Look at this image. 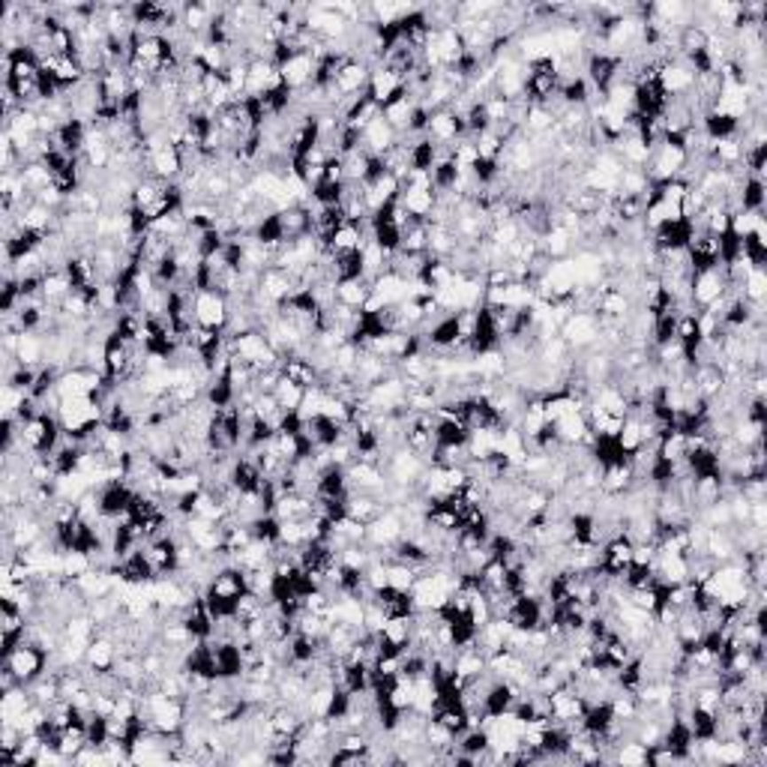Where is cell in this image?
I'll list each match as a JSON object with an SVG mask.
<instances>
[{
  "instance_id": "5bb4252c",
  "label": "cell",
  "mask_w": 767,
  "mask_h": 767,
  "mask_svg": "<svg viewBox=\"0 0 767 767\" xmlns=\"http://www.w3.org/2000/svg\"><path fill=\"white\" fill-rule=\"evenodd\" d=\"M93 564H90V555L87 552H78V549H69L63 552V575L67 579H78V575L90 573Z\"/></svg>"
},
{
  "instance_id": "3957f363",
  "label": "cell",
  "mask_w": 767,
  "mask_h": 767,
  "mask_svg": "<svg viewBox=\"0 0 767 767\" xmlns=\"http://www.w3.org/2000/svg\"><path fill=\"white\" fill-rule=\"evenodd\" d=\"M231 318V303L216 291H199L195 294V324L207 330H225Z\"/></svg>"
},
{
  "instance_id": "6da1fadb",
  "label": "cell",
  "mask_w": 767,
  "mask_h": 767,
  "mask_svg": "<svg viewBox=\"0 0 767 767\" xmlns=\"http://www.w3.org/2000/svg\"><path fill=\"white\" fill-rule=\"evenodd\" d=\"M4 666L15 671V677H19L21 684H30V681H36L39 675L49 671V654L39 651V647L30 642H19L12 651L4 654Z\"/></svg>"
},
{
  "instance_id": "ba28073f",
  "label": "cell",
  "mask_w": 767,
  "mask_h": 767,
  "mask_svg": "<svg viewBox=\"0 0 767 767\" xmlns=\"http://www.w3.org/2000/svg\"><path fill=\"white\" fill-rule=\"evenodd\" d=\"M396 141H399V132L393 129V126L387 123L384 117L372 121L366 129H363V147H366L369 153H375V156H381L390 147H396Z\"/></svg>"
},
{
  "instance_id": "277c9868",
  "label": "cell",
  "mask_w": 767,
  "mask_h": 767,
  "mask_svg": "<svg viewBox=\"0 0 767 767\" xmlns=\"http://www.w3.org/2000/svg\"><path fill=\"white\" fill-rule=\"evenodd\" d=\"M729 282H725L723 264H716L714 270H701L693 273V306L695 309H705L708 303H714L716 297L725 294Z\"/></svg>"
},
{
  "instance_id": "7a4b0ae2",
  "label": "cell",
  "mask_w": 767,
  "mask_h": 767,
  "mask_svg": "<svg viewBox=\"0 0 767 767\" xmlns=\"http://www.w3.org/2000/svg\"><path fill=\"white\" fill-rule=\"evenodd\" d=\"M560 339H564L573 351H584V348L597 345V339H599L597 312H573L560 324Z\"/></svg>"
},
{
  "instance_id": "4fadbf2b",
  "label": "cell",
  "mask_w": 767,
  "mask_h": 767,
  "mask_svg": "<svg viewBox=\"0 0 767 767\" xmlns=\"http://www.w3.org/2000/svg\"><path fill=\"white\" fill-rule=\"evenodd\" d=\"M740 288H743V300H749V303H758V300H764V297H767V273H764V267H755V270H749Z\"/></svg>"
},
{
  "instance_id": "7c38bea8",
  "label": "cell",
  "mask_w": 767,
  "mask_h": 767,
  "mask_svg": "<svg viewBox=\"0 0 767 767\" xmlns=\"http://www.w3.org/2000/svg\"><path fill=\"white\" fill-rule=\"evenodd\" d=\"M647 758H651V749H647L645 743L623 740V743H618V747H614L612 764H647Z\"/></svg>"
},
{
  "instance_id": "8fae6325",
  "label": "cell",
  "mask_w": 767,
  "mask_h": 767,
  "mask_svg": "<svg viewBox=\"0 0 767 767\" xmlns=\"http://www.w3.org/2000/svg\"><path fill=\"white\" fill-rule=\"evenodd\" d=\"M273 396H276V402H279V408H282V411H288V414H297V408L303 405L306 387H300V384H294V381H288V378L282 375V381H279V387H276V390H273Z\"/></svg>"
},
{
  "instance_id": "5b68a950",
  "label": "cell",
  "mask_w": 767,
  "mask_h": 767,
  "mask_svg": "<svg viewBox=\"0 0 767 767\" xmlns=\"http://www.w3.org/2000/svg\"><path fill=\"white\" fill-rule=\"evenodd\" d=\"M366 93H369V97L375 99L381 108H387L390 102H396V99H402V97H408V93H405V82H402L399 75H393L390 69H384V67L372 69Z\"/></svg>"
},
{
  "instance_id": "9c48e42d",
  "label": "cell",
  "mask_w": 767,
  "mask_h": 767,
  "mask_svg": "<svg viewBox=\"0 0 767 767\" xmlns=\"http://www.w3.org/2000/svg\"><path fill=\"white\" fill-rule=\"evenodd\" d=\"M414 108H417V102H411L408 97H402L396 102H390L387 108H381V117L399 132V138H402V136H408V126H411V117H414Z\"/></svg>"
},
{
  "instance_id": "30bf717a",
  "label": "cell",
  "mask_w": 767,
  "mask_h": 767,
  "mask_svg": "<svg viewBox=\"0 0 767 767\" xmlns=\"http://www.w3.org/2000/svg\"><path fill=\"white\" fill-rule=\"evenodd\" d=\"M372 288L366 279H351V282H339L336 285V297L342 306H351V309H360L363 312V303L369 300Z\"/></svg>"
},
{
  "instance_id": "8992f818",
  "label": "cell",
  "mask_w": 767,
  "mask_h": 767,
  "mask_svg": "<svg viewBox=\"0 0 767 767\" xmlns=\"http://www.w3.org/2000/svg\"><path fill=\"white\" fill-rule=\"evenodd\" d=\"M279 73H282L285 87H288L291 93L303 90V87H309L312 78H315V60H312V54H306V51L294 54V58H291L288 63H282Z\"/></svg>"
},
{
  "instance_id": "52a82bcc",
  "label": "cell",
  "mask_w": 767,
  "mask_h": 767,
  "mask_svg": "<svg viewBox=\"0 0 767 767\" xmlns=\"http://www.w3.org/2000/svg\"><path fill=\"white\" fill-rule=\"evenodd\" d=\"M369 75H372V67H366V63L357 60V58H351L342 69H339L336 90L342 93V97H354V93H363V90L369 87Z\"/></svg>"
}]
</instances>
